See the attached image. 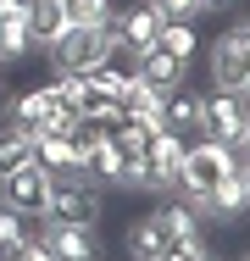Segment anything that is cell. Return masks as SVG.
Listing matches in <instances>:
<instances>
[{"label":"cell","instance_id":"obj_1","mask_svg":"<svg viewBox=\"0 0 250 261\" xmlns=\"http://www.w3.org/2000/svg\"><path fill=\"white\" fill-rule=\"evenodd\" d=\"M45 61H50V72H95L106 61H122L117 17H111V22H67L45 45Z\"/></svg>","mask_w":250,"mask_h":261},{"label":"cell","instance_id":"obj_2","mask_svg":"<svg viewBox=\"0 0 250 261\" xmlns=\"http://www.w3.org/2000/svg\"><path fill=\"white\" fill-rule=\"evenodd\" d=\"M200 139H217V145H228L234 156L245 161V150H250V106L239 95H228V89H206L200 95Z\"/></svg>","mask_w":250,"mask_h":261},{"label":"cell","instance_id":"obj_3","mask_svg":"<svg viewBox=\"0 0 250 261\" xmlns=\"http://www.w3.org/2000/svg\"><path fill=\"white\" fill-rule=\"evenodd\" d=\"M100 211H106V195L89 172H50V211L56 222H72V228H95Z\"/></svg>","mask_w":250,"mask_h":261},{"label":"cell","instance_id":"obj_4","mask_svg":"<svg viewBox=\"0 0 250 261\" xmlns=\"http://www.w3.org/2000/svg\"><path fill=\"white\" fill-rule=\"evenodd\" d=\"M239 167V156L228 150V145H217V139H189V150H184V172H178V200H189L200 206V195L211 189V184H222L228 172Z\"/></svg>","mask_w":250,"mask_h":261},{"label":"cell","instance_id":"obj_5","mask_svg":"<svg viewBox=\"0 0 250 261\" xmlns=\"http://www.w3.org/2000/svg\"><path fill=\"white\" fill-rule=\"evenodd\" d=\"M0 206L39 222V217L50 211V172L39 167V161H28V167L6 172V178H0Z\"/></svg>","mask_w":250,"mask_h":261},{"label":"cell","instance_id":"obj_6","mask_svg":"<svg viewBox=\"0 0 250 261\" xmlns=\"http://www.w3.org/2000/svg\"><path fill=\"white\" fill-rule=\"evenodd\" d=\"M206 67H211V89L239 95L245 78H250V39L239 28H222V34L211 39V50H206Z\"/></svg>","mask_w":250,"mask_h":261},{"label":"cell","instance_id":"obj_7","mask_svg":"<svg viewBox=\"0 0 250 261\" xmlns=\"http://www.w3.org/2000/svg\"><path fill=\"white\" fill-rule=\"evenodd\" d=\"M161 11H156V0H134L128 11H117V45H122V61H134V56H145L156 45V34H161Z\"/></svg>","mask_w":250,"mask_h":261},{"label":"cell","instance_id":"obj_8","mask_svg":"<svg viewBox=\"0 0 250 261\" xmlns=\"http://www.w3.org/2000/svg\"><path fill=\"white\" fill-rule=\"evenodd\" d=\"M184 150H189V139H178V134L161 128V134L150 139V150L139 156V167H145V189H161V195H167V189L178 184V172H184Z\"/></svg>","mask_w":250,"mask_h":261},{"label":"cell","instance_id":"obj_9","mask_svg":"<svg viewBox=\"0 0 250 261\" xmlns=\"http://www.w3.org/2000/svg\"><path fill=\"white\" fill-rule=\"evenodd\" d=\"M200 217L206 222H234V217H245L250 211V184H245V167H234L222 184H211L206 195H200Z\"/></svg>","mask_w":250,"mask_h":261},{"label":"cell","instance_id":"obj_10","mask_svg":"<svg viewBox=\"0 0 250 261\" xmlns=\"http://www.w3.org/2000/svg\"><path fill=\"white\" fill-rule=\"evenodd\" d=\"M39 239L50 245V256H56V261H100V239H95V228H72V222L39 217Z\"/></svg>","mask_w":250,"mask_h":261},{"label":"cell","instance_id":"obj_11","mask_svg":"<svg viewBox=\"0 0 250 261\" xmlns=\"http://www.w3.org/2000/svg\"><path fill=\"white\" fill-rule=\"evenodd\" d=\"M122 245H128V261H161L167 250H172V239H167V228H161V217H156V211H145V217H134V222H128Z\"/></svg>","mask_w":250,"mask_h":261},{"label":"cell","instance_id":"obj_12","mask_svg":"<svg viewBox=\"0 0 250 261\" xmlns=\"http://www.w3.org/2000/svg\"><path fill=\"white\" fill-rule=\"evenodd\" d=\"M128 67H134V72H139L145 84H156V89H178V84L189 78V61H178V56H167L161 45H150L145 56H134Z\"/></svg>","mask_w":250,"mask_h":261},{"label":"cell","instance_id":"obj_13","mask_svg":"<svg viewBox=\"0 0 250 261\" xmlns=\"http://www.w3.org/2000/svg\"><path fill=\"white\" fill-rule=\"evenodd\" d=\"M161 128L178 134V139H195L200 134V95L195 89H167V106H161Z\"/></svg>","mask_w":250,"mask_h":261},{"label":"cell","instance_id":"obj_14","mask_svg":"<svg viewBox=\"0 0 250 261\" xmlns=\"http://www.w3.org/2000/svg\"><path fill=\"white\" fill-rule=\"evenodd\" d=\"M156 217H161V228H167V239H172V245H200V239H206V217H200L189 200H178V195L156 211Z\"/></svg>","mask_w":250,"mask_h":261},{"label":"cell","instance_id":"obj_15","mask_svg":"<svg viewBox=\"0 0 250 261\" xmlns=\"http://www.w3.org/2000/svg\"><path fill=\"white\" fill-rule=\"evenodd\" d=\"M50 111H56V100H50V84H34L28 95H17V100L6 106V122H17V128H45L50 122Z\"/></svg>","mask_w":250,"mask_h":261},{"label":"cell","instance_id":"obj_16","mask_svg":"<svg viewBox=\"0 0 250 261\" xmlns=\"http://www.w3.org/2000/svg\"><path fill=\"white\" fill-rule=\"evenodd\" d=\"M122 145H117V134H100L95 145H89V156H84V172H89V178H95L100 189H106V184H117V172H122Z\"/></svg>","mask_w":250,"mask_h":261},{"label":"cell","instance_id":"obj_17","mask_svg":"<svg viewBox=\"0 0 250 261\" xmlns=\"http://www.w3.org/2000/svg\"><path fill=\"white\" fill-rule=\"evenodd\" d=\"M61 28H67V6H61V0H28V34H34L39 50H45Z\"/></svg>","mask_w":250,"mask_h":261},{"label":"cell","instance_id":"obj_18","mask_svg":"<svg viewBox=\"0 0 250 261\" xmlns=\"http://www.w3.org/2000/svg\"><path fill=\"white\" fill-rule=\"evenodd\" d=\"M28 161H34V134L17 128V122H0V178L28 167Z\"/></svg>","mask_w":250,"mask_h":261},{"label":"cell","instance_id":"obj_19","mask_svg":"<svg viewBox=\"0 0 250 261\" xmlns=\"http://www.w3.org/2000/svg\"><path fill=\"white\" fill-rule=\"evenodd\" d=\"M156 45H161L167 56H178V61H189V67H195V50H200V28H195V22H161Z\"/></svg>","mask_w":250,"mask_h":261},{"label":"cell","instance_id":"obj_20","mask_svg":"<svg viewBox=\"0 0 250 261\" xmlns=\"http://www.w3.org/2000/svg\"><path fill=\"white\" fill-rule=\"evenodd\" d=\"M34 34H28V11L22 17H0V61H28Z\"/></svg>","mask_w":250,"mask_h":261},{"label":"cell","instance_id":"obj_21","mask_svg":"<svg viewBox=\"0 0 250 261\" xmlns=\"http://www.w3.org/2000/svg\"><path fill=\"white\" fill-rule=\"evenodd\" d=\"M34 233H39V222H34V217H17V211L0 206V250H6V256H11V250H22Z\"/></svg>","mask_w":250,"mask_h":261},{"label":"cell","instance_id":"obj_22","mask_svg":"<svg viewBox=\"0 0 250 261\" xmlns=\"http://www.w3.org/2000/svg\"><path fill=\"white\" fill-rule=\"evenodd\" d=\"M156 11H161L167 22H200L211 6H206V0H156Z\"/></svg>","mask_w":250,"mask_h":261},{"label":"cell","instance_id":"obj_23","mask_svg":"<svg viewBox=\"0 0 250 261\" xmlns=\"http://www.w3.org/2000/svg\"><path fill=\"white\" fill-rule=\"evenodd\" d=\"M161 261H222V256H217V250H206V239H200V245H172Z\"/></svg>","mask_w":250,"mask_h":261},{"label":"cell","instance_id":"obj_24","mask_svg":"<svg viewBox=\"0 0 250 261\" xmlns=\"http://www.w3.org/2000/svg\"><path fill=\"white\" fill-rule=\"evenodd\" d=\"M11 261H56V256H50V245H45V239L34 233V239H28L22 250H11Z\"/></svg>","mask_w":250,"mask_h":261},{"label":"cell","instance_id":"obj_25","mask_svg":"<svg viewBox=\"0 0 250 261\" xmlns=\"http://www.w3.org/2000/svg\"><path fill=\"white\" fill-rule=\"evenodd\" d=\"M28 11V0H0V17H22Z\"/></svg>","mask_w":250,"mask_h":261},{"label":"cell","instance_id":"obj_26","mask_svg":"<svg viewBox=\"0 0 250 261\" xmlns=\"http://www.w3.org/2000/svg\"><path fill=\"white\" fill-rule=\"evenodd\" d=\"M234 28H239V34H245V39H250V11H245V17H239V22H234Z\"/></svg>","mask_w":250,"mask_h":261},{"label":"cell","instance_id":"obj_27","mask_svg":"<svg viewBox=\"0 0 250 261\" xmlns=\"http://www.w3.org/2000/svg\"><path fill=\"white\" fill-rule=\"evenodd\" d=\"M206 6H211V11H222V6H234V0H206Z\"/></svg>","mask_w":250,"mask_h":261},{"label":"cell","instance_id":"obj_28","mask_svg":"<svg viewBox=\"0 0 250 261\" xmlns=\"http://www.w3.org/2000/svg\"><path fill=\"white\" fill-rule=\"evenodd\" d=\"M239 100H245V106H250V78H245V89H239Z\"/></svg>","mask_w":250,"mask_h":261},{"label":"cell","instance_id":"obj_29","mask_svg":"<svg viewBox=\"0 0 250 261\" xmlns=\"http://www.w3.org/2000/svg\"><path fill=\"white\" fill-rule=\"evenodd\" d=\"M239 167H245V184H250V161H239Z\"/></svg>","mask_w":250,"mask_h":261},{"label":"cell","instance_id":"obj_30","mask_svg":"<svg viewBox=\"0 0 250 261\" xmlns=\"http://www.w3.org/2000/svg\"><path fill=\"white\" fill-rule=\"evenodd\" d=\"M0 122H6V106H0Z\"/></svg>","mask_w":250,"mask_h":261},{"label":"cell","instance_id":"obj_31","mask_svg":"<svg viewBox=\"0 0 250 261\" xmlns=\"http://www.w3.org/2000/svg\"><path fill=\"white\" fill-rule=\"evenodd\" d=\"M0 72H6V61H0Z\"/></svg>","mask_w":250,"mask_h":261},{"label":"cell","instance_id":"obj_32","mask_svg":"<svg viewBox=\"0 0 250 261\" xmlns=\"http://www.w3.org/2000/svg\"><path fill=\"white\" fill-rule=\"evenodd\" d=\"M239 261H250V256H239Z\"/></svg>","mask_w":250,"mask_h":261},{"label":"cell","instance_id":"obj_33","mask_svg":"<svg viewBox=\"0 0 250 261\" xmlns=\"http://www.w3.org/2000/svg\"><path fill=\"white\" fill-rule=\"evenodd\" d=\"M245 161H250V150H245Z\"/></svg>","mask_w":250,"mask_h":261},{"label":"cell","instance_id":"obj_34","mask_svg":"<svg viewBox=\"0 0 250 261\" xmlns=\"http://www.w3.org/2000/svg\"><path fill=\"white\" fill-rule=\"evenodd\" d=\"M6 261H11V256H6Z\"/></svg>","mask_w":250,"mask_h":261}]
</instances>
